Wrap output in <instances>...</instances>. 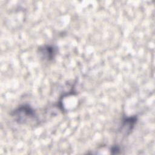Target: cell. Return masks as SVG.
Here are the masks:
<instances>
[{"instance_id": "cell-1", "label": "cell", "mask_w": 155, "mask_h": 155, "mask_svg": "<svg viewBox=\"0 0 155 155\" xmlns=\"http://www.w3.org/2000/svg\"><path fill=\"white\" fill-rule=\"evenodd\" d=\"M13 116L16 117V120L19 123H25L30 122L36 117L35 112L28 105H22L18 108L14 112Z\"/></svg>"}, {"instance_id": "cell-3", "label": "cell", "mask_w": 155, "mask_h": 155, "mask_svg": "<svg viewBox=\"0 0 155 155\" xmlns=\"http://www.w3.org/2000/svg\"><path fill=\"white\" fill-rule=\"evenodd\" d=\"M40 53L44 54V56L48 59H52L55 53L54 48L53 47L49 45L43 46L42 48H39Z\"/></svg>"}, {"instance_id": "cell-2", "label": "cell", "mask_w": 155, "mask_h": 155, "mask_svg": "<svg viewBox=\"0 0 155 155\" xmlns=\"http://www.w3.org/2000/svg\"><path fill=\"white\" fill-rule=\"evenodd\" d=\"M136 117H127L124 119L122 127L124 128V131L127 132L128 131V133L130 132V131L132 130L133 127H134L136 122Z\"/></svg>"}]
</instances>
